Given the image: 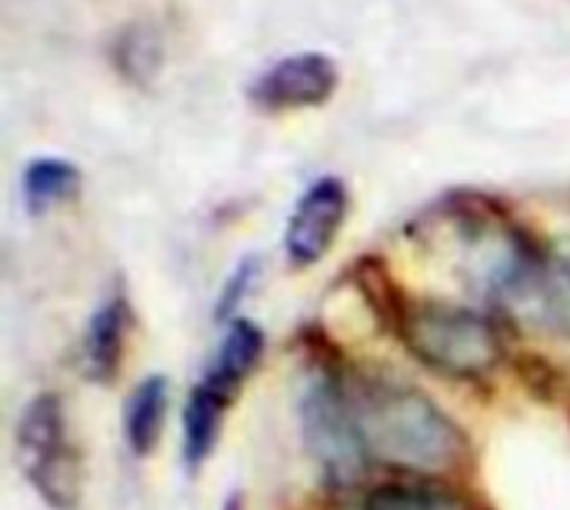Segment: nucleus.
I'll return each instance as SVG.
<instances>
[{
  "mask_svg": "<svg viewBox=\"0 0 570 510\" xmlns=\"http://www.w3.org/2000/svg\"><path fill=\"white\" fill-rule=\"evenodd\" d=\"M351 398L371 461L421 478H451L471 468V438L421 388L387 374H361L351 381Z\"/></svg>",
  "mask_w": 570,
  "mask_h": 510,
  "instance_id": "nucleus-1",
  "label": "nucleus"
},
{
  "mask_svg": "<svg viewBox=\"0 0 570 510\" xmlns=\"http://www.w3.org/2000/svg\"><path fill=\"white\" fill-rule=\"evenodd\" d=\"M391 327L424 367L451 381H484L508 357L501 324L484 311L451 301L401 297Z\"/></svg>",
  "mask_w": 570,
  "mask_h": 510,
  "instance_id": "nucleus-2",
  "label": "nucleus"
},
{
  "mask_svg": "<svg viewBox=\"0 0 570 510\" xmlns=\"http://www.w3.org/2000/svg\"><path fill=\"white\" fill-rule=\"evenodd\" d=\"M13 454L23 481L50 510H77L83 498V461L57 394L30 398L13 428Z\"/></svg>",
  "mask_w": 570,
  "mask_h": 510,
  "instance_id": "nucleus-3",
  "label": "nucleus"
},
{
  "mask_svg": "<svg viewBox=\"0 0 570 510\" xmlns=\"http://www.w3.org/2000/svg\"><path fill=\"white\" fill-rule=\"evenodd\" d=\"M304 448L314 458L321 478L334 491H357L371 468V451L361 434L351 384L324 371L314 377L297 404Z\"/></svg>",
  "mask_w": 570,
  "mask_h": 510,
  "instance_id": "nucleus-4",
  "label": "nucleus"
},
{
  "mask_svg": "<svg viewBox=\"0 0 570 510\" xmlns=\"http://www.w3.org/2000/svg\"><path fill=\"white\" fill-rule=\"evenodd\" d=\"M498 307L514 327L570 347V261H538Z\"/></svg>",
  "mask_w": 570,
  "mask_h": 510,
  "instance_id": "nucleus-5",
  "label": "nucleus"
},
{
  "mask_svg": "<svg viewBox=\"0 0 570 510\" xmlns=\"http://www.w3.org/2000/svg\"><path fill=\"white\" fill-rule=\"evenodd\" d=\"M351 214V194L341 177H317L294 204L284 227V254L291 267H314L331 254Z\"/></svg>",
  "mask_w": 570,
  "mask_h": 510,
  "instance_id": "nucleus-6",
  "label": "nucleus"
},
{
  "mask_svg": "<svg viewBox=\"0 0 570 510\" xmlns=\"http://www.w3.org/2000/svg\"><path fill=\"white\" fill-rule=\"evenodd\" d=\"M341 84V70L327 53L304 50L277 60L267 67L247 90L250 104L267 114H284V110H307L321 107L334 97Z\"/></svg>",
  "mask_w": 570,
  "mask_h": 510,
  "instance_id": "nucleus-7",
  "label": "nucleus"
},
{
  "mask_svg": "<svg viewBox=\"0 0 570 510\" xmlns=\"http://www.w3.org/2000/svg\"><path fill=\"white\" fill-rule=\"evenodd\" d=\"M347 510H488V504L451 478L397 474L364 488Z\"/></svg>",
  "mask_w": 570,
  "mask_h": 510,
  "instance_id": "nucleus-8",
  "label": "nucleus"
},
{
  "mask_svg": "<svg viewBox=\"0 0 570 510\" xmlns=\"http://www.w3.org/2000/svg\"><path fill=\"white\" fill-rule=\"evenodd\" d=\"M134 324V311L124 294L107 297L87 321V331L80 337V374L90 384L110 388L124 371L127 354V334Z\"/></svg>",
  "mask_w": 570,
  "mask_h": 510,
  "instance_id": "nucleus-9",
  "label": "nucleus"
},
{
  "mask_svg": "<svg viewBox=\"0 0 570 510\" xmlns=\"http://www.w3.org/2000/svg\"><path fill=\"white\" fill-rule=\"evenodd\" d=\"M230 408H234V398H227L224 391H217L204 377L190 388L187 404H184V421H180L184 464L190 474H197L207 464V458L217 451V441H220V431H224Z\"/></svg>",
  "mask_w": 570,
  "mask_h": 510,
  "instance_id": "nucleus-10",
  "label": "nucleus"
},
{
  "mask_svg": "<svg viewBox=\"0 0 570 510\" xmlns=\"http://www.w3.org/2000/svg\"><path fill=\"white\" fill-rule=\"evenodd\" d=\"M261 357H264V331L254 321L237 317V321L227 324V331L220 337V347H217L204 381L237 401L244 384L257 374Z\"/></svg>",
  "mask_w": 570,
  "mask_h": 510,
  "instance_id": "nucleus-11",
  "label": "nucleus"
},
{
  "mask_svg": "<svg viewBox=\"0 0 570 510\" xmlns=\"http://www.w3.org/2000/svg\"><path fill=\"white\" fill-rule=\"evenodd\" d=\"M170 411V381L164 374L144 377L124 401V441L134 458H150L164 438Z\"/></svg>",
  "mask_w": 570,
  "mask_h": 510,
  "instance_id": "nucleus-12",
  "label": "nucleus"
},
{
  "mask_svg": "<svg viewBox=\"0 0 570 510\" xmlns=\"http://www.w3.org/2000/svg\"><path fill=\"white\" fill-rule=\"evenodd\" d=\"M80 190V170L60 157H37L23 170V204L30 214H43Z\"/></svg>",
  "mask_w": 570,
  "mask_h": 510,
  "instance_id": "nucleus-13",
  "label": "nucleus"
},
{
  "mask_svg": "<svg viewBox=\"0 0 570 510\" xmlns=\"http://www.w3.org/2000/svg\"><path fill=\"white\" fill-rule=\"evenodd\" d=\"M257 271H261L257 257H244V261L230 271V277L224 281L220 297H217V304H214V317H217V321H227V324H230V321L240 317V307H244V301H247L254 281H257Z\"/></svg>",
  "mask_w": 570,
  "mask_h": 510,
  "instance_id": "nucleus-14",
  "label": "nucleus"
},
{
  "mask_svg": "<svg viewBox=\"0 0 570 510\" xmlns=\"http://www.w3.org/2000/svg\"><path fill=\"white\" fill-rule=\"evenodd\" d=\"M220 510H244V498H240L237 491H230V494L224 498V508Z\"/></svg>",
  "mask_w": 570,
  "mask_h": 510,
  "instance_id": "nucleus-15",
  "label": "nucleus"
}]
</instances>
